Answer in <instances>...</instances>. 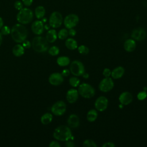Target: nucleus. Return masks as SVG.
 Here are the masks:
<instances>
[{
  "mask_svg": "<svg viewBox=\"0 0 147 147\" xmlns=\"http://www.w3.org/2000/svg\"><path fill=\"white\" fill-rule=\"evenodd\" d=\"M10 34L15 42L21 43L26 40L28 36V30L23 24H16L11 28Z\"/></svg>",
  "mask_w": 147,
  "mask_h": 147,
  "instance_id": "nucleus-1",
  "label": "nucleus"
},
{
  "mask_svg": "<svg viewBox=\"0 0 147 147\" xmlns=\"http://www.w3.org/2000/svg\"><path fill=\"white\" fill-rule=\"evenodd\" d=\"M53 136L56 140L61 141L73 140L74 138L70 127L66 125H60L57 127L53 131Z\"/></svg>",
  "mask_w": 147,
  "mask_h": 147,
  "instance_id": "nucleus-2",
  "label": "nucleus"
},
{
  "mask_svg": "<svg viewBox=\"0 0 147 147\" xmlns=\"http://www.w3.org/2000/svg\"><path fill=\"white\" fill-rule=\"evenodd\" d=\"M49 42L45 38L41 36H36L33 38L32 47L33 50L38 53L45 52L49 49Z\"/></svg>",
  "mask_w": 147,
  "mask_h": 147,
  "instance_id": "nucleus-3",
  "label": "nucleus"
},
{
  "mask_svg": "<svg viewBox=\"0 0 147 147\" xmlns=\"http://www.w3.org/2000/svg\"><path fill=\"white\" fill-rule=\"evenodd\" d=\"M17 21L21 24H28L32 22L33 18V13L31 9L28 7H23L19 10L17 14Z\"/></svg>",
  "mask_w": 147,
  "mask_h": 147,
  "instance_id": "nucleus-4",
  "label": "nucleus"
},
{
  "mask_svg": "<svg viewBox=\"0 0 147 147\" xmlns=\"http://www.w3.org/2000/svg\"><path fill=\"white\" fill-rule=\"evenodd\" d=\"M78 91L81 96L86 99L92 98L95 94L94 88L91 84L86 83L80 84L78 86Z\"/></svg>",
  "mask_w": 147,
  "mask_h": 147,
  "instance_id": "nucleus-5",
  "label": "nucleus"
},
{
  "mask_svg": "<svg viewBox=\"0 0 147 147\" xmlns=\"http://www.w3.org/2000/svg\"><path fill=\"white\" fill-rule=\"evenodd\" d=\"M69 71L74 76H80L85 72V68L81 61L76 60L70 63Z\"/></svg>",
  "mask_w": 147,
  "mask_h": 147,
  "instance_id": "nucleus-6",
  "label": "nucleus"
},
{
  "mask_svg": "<svg viewBox=\"0 0 147 147\" xmlns=\"http://www.w3.org/2000/svg\"><path fill=\"white\" fill-rule=\"evenodd\" d=\"M63 22V18L62 14L57 11L52 12L49 18V25L53 28H57L60 27Z\"/></svg>",
  "mask_w": 147,
  "mask_h": 147,
  "instance_id": "nucleus-7",
  "label": "nucleus"
},
{
  "mask_svg": "<svg viewBox=\"0 0 147 147\" xmlns=\"http://www.w3.org/2000/svg\"><path fill=\"white\" fill-rule=\"evenodd\" d=\"M79 21V18L76 14H69L63 20V24L65 27L69 29L75 27Z\"/></svg>",
  "mask_w": 147,
  "mask_h": 147,
  "instance_id": "nucleus-8",
  "label": "nucleus"
},
{
  "mask_svg": "<svg viewBox=\"0 0 147 147\" xmlns=\"http://www.w3.org/2000/svg\"><path fill=\"white\" fill-rule=\"evenodd\" d=\"M114 86V81L110 77H105L101 80L98 86L100 91L103 92H109L113 88Z\"/></svg>",
  "mask_w": 147,
  "mask_h": 147,
  "instance_id": "nucleus-9",
  "label": "nucleus"
},
{
  "mask_svg": "<svg viewBox=\"0 0 147 147\" xmlns=\"http://www.w3.org/2000/svg\"><path fill=\"white\" fill-rule=\"evenodd\" d=\"M67 109L65 103L63 100H58L51 107L52 113L56 116L63 115Z\"/></svg>",
  "mask_w": 147,
  "mask_h": 147,
  "instance_id": "nucleus-10",
  "label": "nucleus"
},
{
  "mask_svg": "<svg viewBox=\"0 0 147 147\" xmlns=\"http://www.w3.org/2000/svg\"><path fill=\"white\" fill-rule=\"evenodd\" d=\"M108 99L104 96H100L95 100L94 106L95 109L100 112L105 111L108 107Z\"/></svg>",
  "mask_w": 147,
  "mask_h": 147,
  "instance_id": "nucleus-11",
  "label": "nucleus"
},
{
  "mask_svg": "<svg viewBox=\"0 0 147 147\" xmlns=\"http://www.w3.org/2000/svg\"><path fill=\"white\" fill-rule=\"evenodd\" d=\"M48 81L49 83L53 86H59L64 82V76L61 73L54 72L50 75Z\"/></svg>",
  "mask_w": 147,
  "mask_h": 147,
  "instance_id": "nucleus-12",
  "label": "nucleus"
},
{
  "mask_svg": "<svg viewBox=\"0 0 147 147\" xmlns=\"http://www.w3.org/2000/svg\"><path fill=\"white\" fill-rule=\"evenodd\" d=\"M131 37L134 40L142 41L146 36V32L142 28H138L134 29L131 33Z\"/></svg>",
  "mask_w": 147,
  "mask_h": 147,
  "instance_id": "nucleus-13",
  "label": "nucleus"
},
{
  "mask_svg": "<svg viewBox=\"0 0 147 147\" xmlns=\"http://www.w3.org/2000/svg\"><path fill=\"white\" fill-rule=\"evenodd\" d=\"M132 94L129 91H124L119 96V101L122 105H128L133 100Z\"/></svg>",
  "mask_w": 147,
  "mask_h": 147,
  "instance_id": "nucleus-14",
  "label": "nucleus"
},
{
  "mask_svg": "<svg viewBox=\"0 0 147 147\" xmlns=\"http://www.w3.org/2000/svg\"><path fill=\"white\" fill-rule=\"evenodd\" d=\"M31 29L33 33L37 35L42 34L44 30V25L42 21L36 20L34 21L31 26Z\"/></svg>",
  "mask_w": 147,
  "mask_h": 147,
  "instance_id": "nucleus-15",
  "label": "nucleus"
},
{
  "mask_svg": "<svg viewBox=\"0 0 147 147\" xmlns=\"http://www.w3.org/2000/svg\"><path fill=\"white\" fill-rule=\"evenodd\" d=\"M79 92L75 88H71L67 92L66 99L69 103L76 102L79 98Z\"/></svg>",
  "mask_w": 147,
  "mask_h": 147,
  "instance_id": "nucleus-16",
  "label": "nucleus"
},
{
  "mask_svg": "<svg viewBox=\"0 0 147 147\" xmlns=\"http://www.w3.org/2000/svg\"><path fill=\"white\" fill-rule=\"evenodd\" d=\"M67 123L70 128H76L80 125V119L76 114H72L67 119Z\"/></svg>",
  "mask_w": 147,
  "mask_h": 147,
  "instance_id": "nucleus-17",
  "label": "nucleus"
},
{
  "mask_svg": "<svg viewBox=\"0 0 147 147\" xmlns=\"http://www.w3.org/2000/svg\"><path fill=\"white\" fill-rule=\"evenodd\" d=\"M125 74V68L122 66L115 67L111 71V76L114 79H119L121 78Z\"/></svg>",
  "mask_w": 147,
  "mask_h": 147,
  "instance_id": "nucleus-18",
  "label": "nucleus"
},
{
  "mask_svg": "<svg viewBox=\"0 0 147 147\" xmlns=\"http://www.w3.org/2000/svg\"><path fill=\"white\" fill-rule=\"evenodd\" d=\"M123 47L126 52H131L134 51L136 48V42L133 38H128L125 41Z\"/></svg>",
  "mask_w": 147,
  "mask_h": 147,
  "instance_id": "nucleus-19",
  "label": "nucleus"
},
{
  "mask_svg": "<svg viewBox=\"0 0 147 147\" xmlns=\"http://www.w3.org/2000/svg\"><path fill=\"white\" fill-rule=\"evenodd\" d=\"M57 38V33L54 29H49L46 33L45 38L49 43L54 42Z\"/></svg>",
  "mask_w": 147,
  "mask_h": 147,
  "instance_id": "nucleus-20",
  "label": "nucleus"
},
{
  "mask_svg": "<svg viewBox=\"0 0 147 147\" xmlns=\"http://www.w3.org/2000/svg\"><path fill=\"white\" fill-rule=\"evenodd\" d=\"M65 45L69 50H75L78 48V42L73 38H68L65 41Z\"/></svg>",
  "mask_w": 147,
  "mask_h": 147,
  "instance_id": "nucleus-21",
  "label": "nucleus"
},
{
  "mask_svg": "<svg viewBox=\"0 0 147 147\" xmlns=\"http://www.w3.org/2000/svg\"><path fill=\"white\" fill-rule=\"evenodd\" d=\"M45 9L43 6H37L34 10V15L37 19H42L45 14Z\"/></svg>",
  "mask_w": 147,
  "mask_h": 147,
  "instance_id": "nucleus-22",
  "label": "nucleus"
},
{
  "mask_svg": "<svg viewBox=\"0 0 147 147\" xmlns=\"http://www.w3.org/2000/svg\"><path fill=\"white\" fill-rule=\"evenodd\" d=\"M24 48L22 45L20 44H17L13 48L12 52L15 56L20 57L24 55Z\"/></svg>",
  "mask_w": 147,
  "mask_h": 147,
  "instance_id": "nucleus-23",
  "label": "nucleus"
},
{
  "mask_svg": "<svg viewBox=\"0 0 147 147\" xmlns=\"http://www.w3.org/2000/svg\"><path fill=\"white\" fill-rule=\"evenodd\" d=\"M98 118V111L96 109L90 110L86 115V118L88 122H94Z\"/></svg>",
  "mask_w": 147,
  "mask_h": 147,
  "instance_id": "nucleus-24",
  "label": "nucleus"
},
{
  "mask_svg": "<svg viewBox=\"0 0 147 147\" xmlns=\"http://www.w3.org/2000/svg\"><path fill=\"white\" fill-rule=\"evenodd\" d=\"M56 62L59 66L65 67L70 64V59L67 56H60L57 59Z\"/></svg>",
  "mask_w": 147,
  "mask_h": 147,
  "instance_id": "nucleus-25",
  "label": "nucleus"
},
{
  "mask_svg": "<svg viewBox=\"0 0 147 147\" xmlns=\"http://www.w3.org/2000/svg\"><path fill=\"white\" fill-rule=\"evenodd\" d=\"M53 119V116L52 114L49 113H46L44 114L41 117V122L43 125L49 124Z\"/></svg>",
  "mask_w": 147,
  "mask_h": 147,
  "instance_id": "nucleus-26",
  "label": "nucleus"
},
{
  "mask_svg": "<svg viewBox=\"0 0 147 147\" xmlns=\"http://www.w3.org/2000/svg\"><path fill=\"white\" fill-rule=\"evenodd\" d=\"M68 30L67 28H63L60 29L57 33V37L60 40H64L68 36Z\"/></svg>",
  "mask_w": 147,
  "mask_h": 147,
  "instance_id": "nucleus-27",
  "label": "nucleus"
},
{
  "mask_svg": "<svg viewBox=\"0 0 147 147\" xmlns=\"http://www.w3.org/2000/svg\"><path fill=\"white\" fill-rule=\"evenodd\" d=\"M69 83L73 87H76L80 84V80L78 76H72L69 79Z\"/></svg>",
  "mask_w": 147,
  "mask_h": 147,
  "instance_id": "nucleus-28",
  "label": "nucleus"
},
{
  "mask_svg": "<svg viewBox=\"0 0 147 147\" xmlns=\"http://www.w3.org/2000/svg\"><path fill=\"white\" fill-rule=\"evenodd\" d=\"M78 52L79 53L83 55H87L90 52L89 48L84 45H81L79 47H78Z\"/></svg>",
  "mask_w": 147,
  "mask_h": 147,
  "instance_id": "nucleus-29",
  "label": "nucleus"
},
{
  "mask_svg": "<svg viewBox=\"0 0 147 147\" xmlns=\"http://www.w3.org/2000/svg\"><path fill=\"white\" fill-rule=\"evenodd\" d=\"M83 146L84 147H96L97 145L92 140L87 139L83 141Z\"/></svg>",
  "mask_w": 147,
  "mask_h": 147,
  "instance_id": "nucleus-30",
  "label": "nucleus"
},
{
  "mask_svg": "<svg viewBox=\"0 0 147 147\" xmlns=\"http://www.w3.org/2000/svg\"><path fill=\"white\" fill-rule=\"evenodd\" d=\"M48 51L49 54L53 56L57 55L60 52L59 48L57 46H55V45L52 46L51 48H49Z\"/></svg>",
  "mask_w": 147,
  "mask_h": 147,
  "instance_id": "nucleus-31",
  "label": "nucleus"
},
{
  "mask_svg": "<svg viewBox=\"0 0 147 147\" xmlns=\"http://www.w3.org/2000/svg\"><path fill=\"white\" fill-rule=\"evenodd\" d=\"M11 29L7 25H3L1 29V33L2 35H8L10 33Z\"/></svg>",
  "mask_w": 147,
  "mask_h": 147,
  "instance_id": "nucleus-32",
  "label": "nucleus"
},
{
  "mask_svg": "<svg viewBox=\"0 0 147 147\" xmlns=\"http://www.w3.org/2000/svg\"><path fill=\"white\" fill-rule=\"evenodd\" d=\"M137 99L138 100H144L147 97V92H146V91L144 90V91H141L139 92L137 94Z\"/></svg>",
  "mask_w": 147,
  "mask_h": 147,
  "instance_id": "nucleus-33",
  "label": "nucleus"
},
{
  "mask_svg": "<svg viewBox=\"0 0 147 147\" xmlns=\"http://www.w3.org/2000/svg\"><path fill=\"white\" fill-rule=\"evenodd\" d=\"M24 4L23 3L20 1H16L14 3V8L17 10H20L23 8Z\"/></svg>",
  "mask_w": 147,
  "mask_h": 147,
  "instance_id": "nucleus-34",
  "label": "nucleus"
},
{
  "mask_svg": "<svg viewBox=\"0 0 147 147\" xmlns=\"http://www.w3.org/2000/svg\"><path fill=\"white\" fill-rule=\"evenodd\" d=\"M111 71L108 68H105L103 71V75L105 77H110Z\"/></svg>",
  "mask_w": 147,
  "mask_h": 147,
  "instance_id": "nucleus-35",
  "label": "nucleus"
},
{
  "mask_svg": "<svg viewBox=\"0 0 147 147\" xmlns=\"http://www.w3.org/2000/svg\"><path fill=\"white\" fill-rule=\"evenodd\" d=\"M65 145L67 147H74L75 146V144L72 140H69L68 141H66Z\"/></svg>",
  "mask_w": 147,
  "mask_h": 147,
  "instance_id": "nucleus-36",
  "label": "nucleus"
},
{
  "mask_svg": "<svg viewBox=\"0 0 147 147\" xmlns=\"http://www.w3.org/2000/svg\"><path fill=\"white\" fill-rule=\"evenodd\" d=\"M33 0H22V2L23 3L24 5H25L26 7H29L32 5L33 3Z\"/></svg>",
  "mask_w": 147,
  "mask_h": 147,
  "instance_id": "nucleus-37",
  "label": "nucleus"
},
{
  "mask_svg": "<svg viewBox=\"0 0 147 147\" xmlns=\"http://www.w3.org/2000/svg\"><path fill=\"white\" fill-rule=\"evenodd\" d=\"M49 147H60V144L56 141H52L49 144Z\"/></svg>",
  "mask_w": 147,
  "mask_h": 147,
  "instance_id": "nucleus-38",
  "label": "nucleus"
},
{
  "mask_svg": "<svg viewBox=\"0 0 147 147\" xmlns=\"http://www.w3.org/2000/svg\"><path fill=\"white\" fill-rule=\"evenodd\" d=\"M115 146V144L113 142H110V141L106 142L102 145V147H114Z\"/></svg>",
  "mask_w": 147,
  "mask_h": 147,
  "instance_id": "nucleus-39",
  "label": "nucleus"
},
{
  "mask_svg": "<svg viewBox=\"0 0 147 147\" xmlns=\"http://www.w3.org/2000/svg\"><path fill=\"white\" fill-rule=\"evenodd\" d=\"M31 45H32V44L29 42V41H27L25 40L24 41L22 42V46L24 47V48H30Z\"/></svg>",
  "mask_w": 147,
  "mask_h": 147,
  "instance_id": "nucleus-40",
  "label": "nucleus"
},
{
  "mask_svg": "<svg viewBox=\"0 0 147 147\" xmlns=\"http://www.w3.org/2000/svg\"><path fill=\"white\" fill-rule=\"evenodd\" d=\"M68 34L70 36L74 37V36H75L76 34V31L74 28L69 29V30H68Z\"/></svg>",
  "mask_w": 147,
  "mask_h": 147,
  "instance_id": "nucleus-41",
  "label": "nucleus"
},
{
  "mask_svg": "<svg viewBox=\"0 0 147 147\" xmlns=\"http://www.w3.org/2000/svg\"><path fill=\"white\" fill-rule=\"evenodd\" d=\"M61 74L63 76H68L70 74V71L69 69H64L62 71Z\"/></svg>",
  "mask_w": 147,
  "mask_h": 147,
  "instance_id": "nucleus-42",
  "label": "nucleus"
},
{
  "mask_svg": "<svg viewBox=\"0 0 147 147\" xmlns=\"http://www.w3.org/2000/svg\"><path fill=\"white\" fill-rule=\"evenodd\" d=\"M82 76H83L84 79H88V77H89V75H88V73H86V72H85L83 74Z\"/></svg>",
  "mask_w": 147,
  "mask_h": 147,
  "instance_id": "nucleus-43",
  "label": "nucleus"
},
{
  "mask_svg": "<svg viewBox=\"0 0 147 147\" xmlns=\"http://www.w3.org/2000/svg\"><path fill=\"white\" fill-rule=\"evenodd\" d=\"M3 26V19L0 17V30Z\"/></svg>",
  "mask_w": 147,
  "mask_h": 147,
  "instance_id": "nucleus-44",
  "label": "nucleus"
},
{
  "mask_svg": "<svg viewBox=\"0 0 147 147\" xmlns=\"http://www.w3.org/2000/svg\"><path fill=\"white\" fill-rule=\"evenodd\" d=\"M2 34H1V33L0 32V46L2 44Z\"/></svg>",
  "mask_w": 147,
  "mask_h": 147,
  "instance_id": "nucleus-45",
  "label": "nucleus"
}]
</instances>
